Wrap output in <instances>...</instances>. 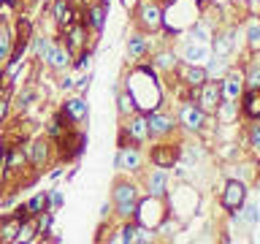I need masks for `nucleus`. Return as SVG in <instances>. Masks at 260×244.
I'll list each match as a JSON object with an SVG mask.
<instances>
[{"label": "nucleus", "instance_id": "f257e3e1", "mask_svg": "<svg viewBox=\"0 0 260 244\" xmlns=\"http://www.w3.org/2000/svg\"><path fill=\"white\" fill-rule=\"evenodd\" d=\"M138 198H141V195H138V185L127 182V179H122V182L114 185L111 201H114V209H117V217L119 220H133Z\"/></svg>", "mask_w": 260, "mask_h": 244}, {"label": "nucleus", "instance_id": "f03ea898", "mask_svg": "<svg viewBox=\"0 0 260 244\" xmlns=\"http://www.w3.org/2000/svg\"><path fill=\"white\" fill-rule=\"evenodd\" d=\"M190 98L195 101V106L198 109H203L211 117V114H217V109H219V103H222V93H219V81H211V79H206L201 87H195V89H190Z\"/></svg>", "mask_w": 260, "mask_h": 244}, {"label": "nucleus", "instance_id": "7ed1b4c3", "mask_svg": "<svg viewBox=\"0 0 260 244\" xmlns=\"http://www.w3.org/2000/svg\"><path fill=\"white\" fill-rule=\"evenodd\" d=\"M146 117V130H149V138H157V141H162V138L174 136L176 133V119L171 117V114L166 109H152L144 114Z\"/></svg>", "mask_w": 260, "mask_h": 244}, {"label": "nucleus", "instance_id": "20e7f679", "mask_svg": "<svg viewBox=\"0 0 260 244\" xmlns=\"http://www.w3.org/2000/svg\"><path fill=\"white\" fill-rule=\"evenodd\" d=\"M144 141H149V130H146V117H144V111H136V114H130V117H125L119 146H122V144H144Z\"/></svg>", "mask_w": 260, "mask_h": 244}, {"label": "nucleus", "instance_id": "39448f33", "mask_svg": "<svg viewBox=\"0 0 260 244\" xmlns=\"http://www.w3.org/2000/svg\"><path fill=\"white\" fill-rule=\"evenodd\" d=\"M136 22H138L141 30L154 33V30L162 27V22H166V11H162V6L154 3V0H144V3L138 6V11H136Z\"/></svg>", "mask_w": 260, "mask_h": 244}, {"label": "nucleus", "instance_id": "423d86ee", "mask_svg": "<svg viewBox=\"0 0 260 244\" xmlns=\"http://www.w3.org/2000/svg\"><path fill=\"white\" fill-rule=\"evenodd\" d=\"M206 119H209V114L203 109H198L195 101H184L182 109H179L176 125H182L184 130H190V133H198V130H203V125H206Z\"/></svg>", "mask_w": 260, "mask_h": 244}, {"label": "nucleus", "instance_id": "0eeeda50", "mask_svg": "<svg viewBox=\"0 0 260 244\" xmlns=\"http://www.w3.org/2000/svg\"><path fill=\"white\" fill-rule=\"evenodd\" d=\"M114 166H117L119 171L136 174V171H141V166H144V152L138 149V144H122L117 158H114Z\"/></svg>", "mask_w": 260, "mask_h": 244}, {"label": "nucleus", "instance_id": "6e6552de", "mask_svg": "<svg viewBox=\"0 0 260 244\" xmlns=\"http://www.w3.org/2000/svg\"><path fill=\"white\" fill-rule=\"evenodd\" d=\"M179 57H182V63H187V65H206L211 60V46L190 38L182 44V49H179Z\"/></svg>", "mask_w": 260, "mask_h": 244}, {"label": "nucleus", "instance_id": "1a4fd4ad", "mask_svg": "<svg viewBox=\"0 0 260 244\" xmlns=\"http://www.w3.org/2000/svg\"><path fill=\"white\" fill-rule=\"evenodd\" d=\"M247 201V185L239 182V179H228L225 182V190H222V206L231 211H239Z\"/></svg>", "mask_w": 260, "mask_h": 244}, {"label": "nucleus", "instance_id": "9d476101", "mask_svg": "<svg viewBox=\"0 0 260 244\" xmlns=\"http://www.w3.org/2000/svg\"><path fill=\"white\" fill-rule=\"evenodd\" d=\"M179 152H182V146L162 141V144L149 149V160H152V166H157V168H174L179 163Z\"/></svg>", "mask_w": 260, "mask_h": 244}, {"label": "nucleus", "instance_id": "9b49d317", "mask_svg": "<svg viewBox=\"0 0 260 244\" xmlns=\"http://www.w3.org/2000/svg\"><path fill=\"white\" fill-rule=\"evenodd\" d=\"M219 93H222V101L236 103L244 93V71H228L219 79Z\"/></svg>", "mask_w": 260, "mask_h": 244}, {"label": "nucleus", "instance_id": "f8f14e48", "mask_svg": "<svg viewBox=\"0 0 260 244\" xmlns=\"http://www.w3.org/2000/svg\"><path fill=\"white\" fill-rule=\"evenodd\" d=\"M174 73L182 79V84L190 87V89L201 87L203 81L209 79V73H206V68H203V65H187V63H182V65H176V68H174Z\"/></svg>", "mask_w": 260, "mask_h": 244}, {"label": "nucleus", "instance_id": "ddd939ff", "mask_svg": "<svg viewBox=\"0 0 260 244\" xmlns=\"http://www.w3.org/2000/svg\"><path fill=\"white\" fill-rule=\"evenodd\" d=\"M84 38H87V24L84 19H73L68 27H65V49L73 54V52H81L84 49Z\"/></svg>", "mask_w": 260, "mask_h": 244}, {"label": "nucleus", "instance_id": "4468645a", "mask_svg": "<svg viewBox=\"0 0 260 244\" xmlns=\"http://www.w3.org/2000/svg\"><path fill=\"white\" fill-rule=\"evenodd\" d=\"M233 46H236V30L233 27H228L222 33H217V36H211V54H214V57L228 60V57L233 54Z\"/></svg>", "mask_w": 260, "mask_h": 244}, {"label": "nucleus", "instance_id": "2eb2a0df", "mask_svg": "<svg viewBox=\"0 0 260 244\" xmlns=\"http://www.w3.org/2000/svg\"><path fill=\"white\" fill-rule=\"evenodd\" d=\"M60 114H62L65 122H71V125H79V122H84L87 114H89L87 101H84V98H71V101H65V106H62Z\"/></svg>", "mask_w": 260, "mask_h": 244}, {"label": "nucleus", "instance_id": "dca6fc26", "mask_svg": "<svg viewBox=\"0 0 260 244\" xmlns=\"http://www.w3.org/2000/svg\"><path fill=\"white\" fill-rule=\"evenodd\" d=\"M60 144H62V158L65 160H71V158H79L81 149L87 146V136L84 133H65L60 136Z\"/></svg>", "mask_w": 260, "mask_h": 244}, {"label": "nucleus", "instance_id": "f3484780", "mask_svg": "<svg viewBox=\"0 0 260 244\" xmlns=\"http://www.w3.org/2000/svg\"><path fill=\"white\" fill-rule=\"evenodd\" d=\"M146 190L149 195H157V198H166L168 195V168H152V174L146 176Z\"/></svg>", "mask_w": 260, "mask_h": 244}, {"label": "nucleus", "instance_id": "a211bd4d", "mask_svg": "<svg viewBox=\"0 0 260 244\" xmlns=\"http://www.w3.org/2000/svg\"><path fill=\"white\" fill-rule=\"evenodd\" d=\"M239 111L247 119H257L260 117V89H244L239 98Z\"/></svg>", "mask_w": 260, "mask_h": 244}, {"label": "nucleus", "instance_id": "6ab92c4d", "mask_svg": "<svg viewBox=\"0 0 260 244\" xmlns=\"http://www.w3.org/2000/svg\"><path fill=\"white\" fill-rule=\"evenodd\" d=\"M44 63H46L52 71L60 73V71H65V68L71 65V52H68V49H65L62 44H52V49H49V54L44 57Z\"/></svg>", "mask_w": 260, "mask_h": 244}, {"label": "nucleus", "instance_id": "aec40b11", "mask_svg": "<svg viewBox=\"0 0 260 244\" xmlns=\"http://www.w3.org/2000/svg\"><path fill=\"white\" fill-rule=\"evenodd\" d=\"M24 152H27V163H32L36 168H44V163L49 160V138H36Z\"/></svg>", "mask_w": 260, "mask_h": 244}, {"label": "nucleus", "instance_id": "412c9836", "mask_svg": "<svg viewBox=\"0 0 260 244\" xmlns=\"http://www.w3.org/2000/svg\"><path fill=\"white\" fill-rule=\"evenodd\" d=\"M52 16H54V24H57V27L65 30V27H68V24L73 22L76 11H73L71 0H54V6H52Z\"/></svg>", "mask_w": 260, "mask_h": 244}, {"label": "nucleus", "instance_id": "4be33fe9", "mask_svg": "<svg viewBox=\"0 0 260 244\" xmlns=\"http://www.w3.org/2000/svg\"><path fill=\"white\" fill-rule=\"evenodd\" d=\"M176 65H179V57L171 52V49H162V52H157L152 60V68L160 71V73H174Z\"/></svg>", "mask_w": 260, "mask_h": 244}, {"label": "nucleus", "instance_id": "5701e85b", "mask_svg": "<svg viewBox=\"0 0 260 244\" xmlns=\"http://www.w3.org/2000/svg\"><path fill=\"white\" fill-rule=\"evenodd\" d=\"M3 158H6V171H19L27 166V152L19 149V146H8Z\"/></svg>", "mask_w": 260, "mask_h": 244}, {"label": "nucleus", "instance_id": "b1692460", "mask_svg": "<svg viewBox=\"0 0 260 244\" xmlns=\"http://www.w3.org/2000/svg\"><path fill=\"white\" fill-rule=\"evenodd\" d=\"M146 49H149V41H146L141 33H136V36L127 38V57H130L133 63L141 60V57L146 54Z\"/></svg>", "mask_w": 260, "mask_h": 244}, {"label": "nucleus", "instance_id": "393cba45", "mask_svg": "<svg viewBox=\"0 0 260 244\" xmlns=\"http://www.w3.org/2000/svg\"><path fill=\"white\" fill-rule=\"evenodd\" d=\"M103 22H106V6L101 3H95V6H89L87 8V27L89 30H95V33H101L103 30Z\"/></svg>", "mask_w": 260, "mask_h": 244}, {"label": "nucleus", "instance_id": "a878e982", "mask_svg": "<svg viewBox=\"0 0 260 244\" xmlns=\"http://www.w3.org/2000/svg\"><path fill=\"white\" fill-rule=\"evenodd\" d=\"M211 36H214V33H211V24H209L206 19H195V22L190 24V38H192V41H201V44H209V41H211Z\"/></svg>", "mask_w": 260, "mask_h": 244}, {"label": "nucleus", "instance_id": "bb28decb", "mask_svg": "<svg viewBox=\"0 0 260 244\" xmlns=\"http://www.w3.org/2000/svg\"><path fill=\"white\" fill-rule=\"evenodd\" d=\"M36 223H32V217H27V220H22L19 223V231H16V236H14V244H27V241H32L36 239Z\"/></svg>", "mask_w": 260, "mask_h": 244}, {"label": "nucleus", "instance_id": "cd10ccee", "mask_svg": "<svg viewBox=\"0 0 260 244\" xmlns=\"http://www.w3.org/2000/svg\"><path fill=\"white\" fill-rule=\"evenodd\" d=\"M11 49H14V36H11V30H8L6 24H0V65L8 63V57H11Z\"/></svg>", "mask_w": 260, "mask_h": 244}, {"label": "nucleus", "instance_id": "c85d7f7f", "mask_svg": "<svg viewBox=\"0 0 260 244\" xmlns=\"http://www.w3.org/2000/svg\"><path fill=\"white\" fill-rule=\"evenodd\" d=\"M19 223H22V220H16V217L3 220V223H0V241H3V244H11L14 236H16V231H19Z\"/></svg>", "mask_w": 260, "mask_h": 244}, {"label": "nucleus", "instance_id": "c756f323", "mask_svg": "<svg viewBox=\"0 0 260 244\" xmlns=\"http://www.w3.org/2000/svg\"><path fill=\"white\" fill-rule=\"evenodd\" d=\"M117 111H119V117H122V119L138 111V109H136V103H133V98H130V93H127V89H122V93L117 95Z\"/></svg>", "mask_w": 260, "mask_h": 244}, {"label": "nucleus", "instance_id": "7c9ffc66", "mask_svg": "<svg viewBox=\"0 0 260 244\" xmlns=\"http://www.w3.org/2000/svg\"><path fill=\"white\" fill-rule=\"evenodd\" d=\"M244 89H260V65H257V60H252L247 73H244Z\"/></svg>", "mask_w": 260, "mask_h": 244}, {"label": "nucleus", "instance_id": "2f4dec72", "mask_svg": "<svg viewBox=\"0 0 260 244\" xmlns=\"http://www.w3.org/2000/svg\"><path fill=\"white\" fill-rule=\"evenodd\" d=\"M24 209H27V215L30 217H36L38 211H44V209H49V203H46V193H38V195H32V198L24 203Z\"/></svg>", "mask_w": 260, "mask_h": 244}, {"label": "nucleus", "instance_id": "473e14b6", "mask_svg": "<svg viewBox=\"0 0 260 244\" xmlns=\"http://www.w3.org/2000/svg\"><path fill=\"white\" fill-rule=\"evenodd\" d=\"M52 44H54V41L49 38V36H36V38H32V49H36V57H38V60H44V57L49 54Z\"/></svg>", "mask_w": 260, "mask_h": 244}, {"label": "nucleus", "instance_id": "72a5a7b5", "mask_svg": "<svg viewBox=\"0 0 260 244\" xmlns=\"http://www.w3.org/2000/svg\"><path fill=\"white\" fill-rule=\"evenodd\" d=\"M62 114H57L54 117V122H49V128H46V133H49V138H60L62 133H65V125H62Z\"/></svg>", "mask_w": 260, "mask_h": 244}, {"label": "nucleus", "instance_id": "f704fd0d", "mask_svg": "<svg viewBox=\"0 0 260 244\" xmlns=\"http://www.w3.org/2000/svg\"><path fill=\"white\" fill-rule=\"evenodd\" d=\"M247 41H249V49L255 52V49L260 46V27H257V22L252 19L249 22V30H247Z\"/></svg>", "mask_w": 260, "mask_h": 244}, {"label": "nucleus", "instance_id": "c9c22d12", "mask_svg": "<svg viewBox=\"0 0 260 244\" xmlns=\"http://www.w3.org/2000/svg\"><path fill=\"white\" fill-rule=\"evenodd\" d=\"M249 146L252 149H260V125H257V119H249Z\"/></svg>", "mask_w": 260, "mask_h": 244}, {"label": "nucleus", "instance_id": "e433bc0d", "mask_svg": "<svg viewBox=\"0 0 260 244\" xmlns=\"http://www.w3.org/2000/svg\"><path fill=\"white\" fill-rule=\"evenodd\" d=\"M62 201H65V198H62V193L57 190V187L46 193V203H49V209H60V206H62Z\"/></svg>", "mask_w": 260, "mask_h": 244}, {"label": "nucleus", "instance_id": "4c0bfd02", "mask_svg": "<svg viewBox=\"0 0 260 244\" xmlns=\"http://www.w3.org/2000/svg\"><path fill=\"white\" fill-rule=\"evenodd\" d=\"M32 101H36V89H30V87H24L22 93H19V106L24 109V106H30Z\"/></svg>", "mask_w": 260, "mask_h": 244}, {"label": "nucleus", "instance_id": "58836bf2", "mask_svg": "<svg viewBox=\"0 0 260 244\" xmlns=\"http://www.w3.org/2000/svg\"><path fill=\"white\" fill-rule=\"evenodd\" d=\"M89 60H92L89 49H87V52L81 49V52H79V60H76V68H79V71H87V68H89Z\"/></svg>", "mask_w": 260, "mask_h": 244}, {"label": "nucleus", "instance_id": "ea45409f", "mask_svg": "<svg viewBox=\"0 0 260 244\" xmlns=\"http://www.w3.org/2000/svg\"><path fill=\"white\" fill-rule=\"evenodd\" d=\"M8 106H11V103H8V89H6V93L0 95V125H3L6 117H8Z\"/></svg>", "mask_w": 260, "mask_h": 244}, {"label": "nucleus", "instance_id": "a19ab883", "mask_svg": "<svg viewBox=\"0 0 260 244\" xmlns=\"http://www.w3.org/2000/svg\"><path fill=\"white\" fill-rule=\"evenodd\" d=\"M109 215H111V203H103V206H101V220H106Z\"/></svg>", "mask_w": 260, "mask_h": 244}, {"label": "nucleus", "instance_id": "79ce46f5", "mask_svg": "<svg viewBox=\"0 0 260 244\" xmlns=\"http://www.w3.org/2000/svg\"><path fill=\"white\" fill-rule=\"evenodd\" d=\"M87 84H89V73H87V76H84V79H79V84H76V87H79V89H84Z\"/></svg>", "mask_w": 260, "mask_h": 244}, {"label": "nucleus", "instance_id": "37998d69", "mask_svg": "<svg viewBox=\"0 0 260 244\" xmlns=\"http://www.w3.org/2000/svg\"><path fill=\"white\" fill-rule=\"evenodd\" d=\"M73 87V79H62V89H71Z\"/></svg>", "mask_w": 260, "mask_h": 244}, {"label": "nucleus", "instance_id": "c03bdc74", "mask_svg": "<svg viewBox=\"0 0 260 244\" xmlns=\"http://www.w3.org/2000/svg\"><path fill=\"white\" fill-rule=\"evenodd\" d=\"M192 3H195V8H201L203 3H206V0H192Z\"/></svg>", "mask_w": 260, "mask_h": 244}, {"label": "nucleus", "instance_id": "a18cd8bd", "mask_svg": "<svg viewBox=\"0 0 260 244\" xmlns=\"http://www.w3.org/2000/svg\"><path fill=\"white\" fill-rule=\"evenodd\" d=\"M6 6H19V0H6Z\"/></svg>", "mask_w": 260, "mask_h": 244}, {"label": "nucleus", "instance_id": "49530a36", "mask_svg": "<svg viewBox=\"0 0 260 244\" xmlns=\"http://www.w3.org/2000/svg\"><path fill=\"white\" fill-rule=\"evenodd\" d=\"M98 3H101V6H109V0H98Z\"/></svg>", "mask_w": 260, "mask_h": 244}, {"label": "nucleus", "instance_id": "de8ad7c7", "mask_svg": "<svg viewBox=\"0 0 260 244\" xmlns=\"http://www.w3.org/2000/svg\"><path fill=\"white\" fill-rule=\"evenodd\" d=\"M0 24H6V19H3V14H0Z\"/></svg>", "mask_w": 260, "mask_h": 244}, {"label": "nucleus", "instance_id": "09e8293b", "mask_svg": "<svg viewBox=\"0 0 260 244\" xmlns=\"http://www.w3.org/2000/svg\"><path fill=\"white\" fill-rule=\"evenodd\" d=\"M0 79H3V73H0Z\"/></svg>", "mask_w": 260, "mask_h": 244}]
</instances>
